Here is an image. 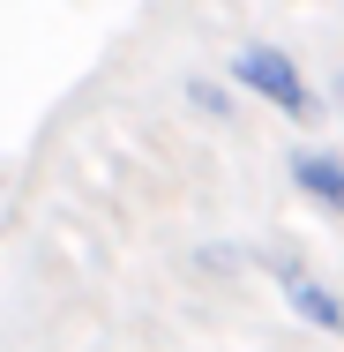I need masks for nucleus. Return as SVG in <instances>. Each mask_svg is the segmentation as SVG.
Here are the masks:
<instances>
[{"label": "nucleus", "mask_w": 344, "mask_h": 352, "mask_svg": "<svg viewBox=\"0 0 344 352\" xmlns=\"http://www.w3.org/2000/svg\"><path fill=\"white\" fill-rule=\"evenodd\" d=\"M232 82H247L255 98H270L284 120H314V90H307L299 60H292L284 45H270V38H247V45L232 53Z\"/></svg>", "instance_id": "f257e3e1"}, {"label": "nucleus", "mask_w": 344, "mask_h": 352, "mask_svg": "<svg viewBox=\"0 0 344 352\" xmlns=\"http://www.w3.org/2000/svg\"><path fill=\"white\" fill-rule=\"evenodd\" d=\"M270 278H277V292H284V307L307 322V330H330V338H344V292L337 285H322L299 255H277L270 263Z\"/></svg>", "instance_id": "f03ea898"}, {"label": "nucleus", "mask_w": 344, "mask_h": 352, "mask_svg": "<svg viewBox=\"0 0 344 352\" xmlns=\"http://www.w3.org/2000/svg\"><path fill=\"white\" fill-rule=\"evenodd\" d=\"M292 188L322 210H344V150H292Z\"/></svg>", "instance_id": "7ed1b4c3"}]
</instances>
